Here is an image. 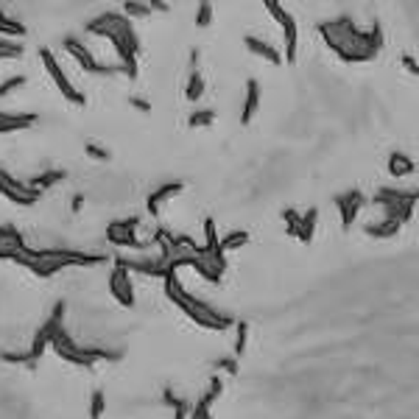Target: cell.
I'll list each match as a JSON object with an SVG mask.
<instances>
[{
	"label": "cell",
	"instance_id": "obj_8",
	"mask_svg": "<svg viewBox=\"0 0 419 419\" xmlns=\"http://www.w3.org/2000/svg\"><path fill=\"white\" fill-rule=\"evenodd\" d=\"M62 325H65V302H56V305H53V310H51V316H48V319H45V325L34 333V341H31V347H28V352H31L34 364L45 355V347H51V339H53V333H56Z\"/></svg>",
	"mask_w": 419,
	"mask_h": 419
},
{
	"label": "cell",
	"instance_id": "obj_31",
	"mask_svg": "<svg viewBox=\"0 0 419 419\" xmlns=\"http://www.w3.org/2000/svg\"><path fill=\"white\" fill-rule=\"evenodd\" d=\"M402 65H405V67H408V70H411V73H413V76L419 78V65H416V62H413L411 56H405V59H402Z\"/></svg>",
	"mask_w": 419,
	"mask_h": 419
},
{
	"label": "cell",
	"instance_id": "obj_20",
	"mask_svg": "<svg viewBox=\"0 0 419 419\" xmlns=\"http://www.w3.org/2000/svg\"><path fill=\"white\" fill-rule=\"evenodd\" d=\"M201 95H204V76L198 70H193L190 78H187V84H185V98L187 101H198Z\"/></svg>",
	"mask_w": 419,
	"mask_h": 419
},
{
	"label": "cell",
	"instance_id": "obj_14",
	"mask_svg": "<svg viewBox=\"0 0 419 419\" xmlns=\"http://www.w3.org/2000/svg\"><path fill=\"white\" fill-rule=\"evenodd\" d=\"M243 45H246V51H249V53H255V56L266 59L268 65H280V62H282V56L277 53V48H274L271 42L260 40V37H243Z\"/></svg>",
	"mask_w": 419,
	"mask_h": 419
},
{
	"label": "cell",
	"instance_id": "obj_15",
	"mask_svg": "<svg viewBox=\"0 0 419 419\" xmlns=\"http://www.w3.org/2000/svg\"><path fill=\"white\" fill-rule=\"evenodd\" d=\"M260 110V81L249 78L246 81V101H243V110H241V123H249Z\"/></svg>",
	"mask_w": 419,
	"mask_h": 419
},
{
	"label": "cell",
	"instance_id": "obj_17",
	"mask_svg": "<svg viewBox=\"0 0 419 419\" xmlns=\"http://www.w3.org/2000/svg\"><path fill=\"white\" fill-rule=\"evenodd\" d=\"M65 179H67V173H65V171L51 168V171H45V173H40V176L28 179V185H31L37 193H42V190H48V187H53V185H59V182H65Z\"/></svg>",
	"mask_w": 419,
	"mask_h": 419
},
{
	"label": "cell",
	"instance_id": "obj_4",
	"mask_svg": "<svg viewBox=\"0 0 419 419\" xmlns=\"http://www.w3.org/2000/svg\"><path fill=\"white\" fill-rule=\"evenodd\" d=\"M165 293H168V299H171V302L185 313V316H187V319H193L196 325H201V327H207V330H227V327H230V319H227V316L216 313L210 305H204L201 299L190 296V293L182 288V282H179L176 271L165 277Z\"/></svg>",
	"mask_w": 419,
	"mask_h": 419
},
{
	"label": "cell",
	"instance_id": "obj_23",
	"mask_svg": "<svg viewBox=\"0 0 419 419\" xmlns=\"http://www.w3.org/2000/svg\"><path fill=\"white\" fill-rule=\"evenodd\" d=\"M246 243H249V232L246 230H232L230 235L221 238V249L224 252H235L238 246H246Z\"/></svg>",
	"mask_w": 419,
	"mask_h": 419
},
{
	"label": "cell",
	"instance_id": "obj_27",
	"mask_svg": "<svg viewBox=\"0 0 419 419\" xmlns=\"http://www.w3.org/2000/svg\"><path fill=\"white\" fill-rule=\"evenodd\" d=\"M210 23H213V3H210V0H201L198 12H196V26H198V28H207Z\"/></svg>",
	"mask_w": 419,
	"mask_h": 419
},
{
	"label": "cell",
	"instance_id": "obj_24",
	"mask_svg": "<svg viewBox=\"0 0 419 419\" xmlns=\"http://www.w3.org/2000/svg\"><path fill=\"white\" fill-rule=\"evenodd\" d=\"M103 411H107V394L98 388V391L89 394V419H101Z\"/></svg>",
	"mask_w": 419,
	"mask_h": 419
},
{
	"label": "cell",
	"instance_id": "obj_2",
	"mask_svg": "<svg viewBox=\"0 0 419 419\" xmlns=\"http://www.w3.org/2000/svg\"><path fill=\"white\" fill-rule=\"evenodd\" d=\"M319 34L322 40L344 59V62H366L377 53L383 37L377 28L372 31H361L350 17H341V20H330V23H322L319 26Z\"/></svg>",
	"mask_w": 419,
	"mask_h": 419
},
{
	"label": "cell",
	"instance_id": "obj_30",
	"mask_svg": "<svg viewBox=\"0 0 419 419\" xmlns=\"http://www.w3.org/2000/svg\"><path fill=\"white\" fill-rule=\"evenodd\" d=\"M87 154H89V157H95V160H101V162H103V160L110 157L107 151H103V148H98L95 143H87Z\"/></svg>",
	"mask_w": 419,
	"mask_h": 419
},
{
	"label": "cell",
	"instance_id": "obj_28",
	"mask_svg": "<svg viewBox=\"0 0 419 419\" xmlns=\"http://www.w3.org/2000/svg\"><path fill=\"white\" fill-rule=\"evenodd\" d=\"M26 243H17V241H6L0 238V260H15V255L23 249Z\"/></svg>",
	"mask_w": 419,
	"mask_h": 419
},
{
	"label": "cell",
	"instance_id": "obj_25",
	"mask_svg": "<svg viewBox=\"0 0 419 419\" xmlns=\"http://www.w3.org/2000/svg\"><path fill=\"white\" fill-rule=\"evenodd\" d=\"M26 76H12V78H6V81H0V98H12L17 89H23L26 87Z\"/></svg>",
	"mask_w": 419,
	"mask_h": 419
},
{
	"label": "cell",
	"instance_id": "obj_3",
	"mask_svg": "<svg viewBox=\"0 0 419 419\" xmlns=\"http://www.w3.org/2000/svg\"><path fill=\"white\" fill-rule=\"evenodd\" d=\"M12 263L34 271L37 277H53L67 266H98V263H103V255H89V252H78V249H31V246H23Z\"/></svg>",
	"mask_w": 419,
	"mask_h": 419
},
{
	"label": "cell",
	"instance_id": "obj_11",
	"mask_svg": "<svg viewBox=\"0 0 419 419\" xmlns=\"http://www.w3.org/2000/svg\"><path fill=\"white\" fill-rule=\"evenodd\" d=\"M263 6L282 26V31H285V56L293 62V56H296V23H293V17L280 6V0H263Z\"/></svg>",
	"mask_w": 419,
	"mask_h": 419
},
{
	"label": "cell",
	"instance_id": "obj_6",
	"mask_svg": "<svg viewBox=\"0 0 419 419\" xmlns=\"http://www.w3.org/2000/svg\"><path fill=\"white\" fill-rule=\"evenodd\" d=\"M62 45H65V51L76 59V65H78L84 73H92V76H112V73L121 70L118 65H107V62L95 59V53H92L81 40H76V37H65Z\"/></svg>",
	"mask_w": 419,
	"mask_h": 419
},
{
	"label": "cell",
	"instance_id": "obj_29",
	"mask_svg": "<svg viewBox=\"0 0 419 419\" xmlns=\"http://www.w3.org/2000/svg\"><path fill=\"white\" fill-rule=\"evenodd\" d=\"M0 358H3V361H9V364H26V366H34V358H31V352H3Z\"/></svg>",
	"mask_w": 419,
	"mask_h": 419
},
{
	"label": "cell",
	"instance_id": "obj_16",
	"mask_svg": "<svg viewBox=\"0 0 419 419\" xmlns=\"http://www.w3.org/2000/svg\"><path fill=\"white\" fill-rule=\"evenodd\" d=\"M361 193L358 190H350V193H344V196H339L336 198V204H339V210H341V219H344V224L350 227L352 221H355V216H358V210H361Z\"/></svg>",
	"mask_w": 419,
	"mask_h": 419
},
{
	"label": "cell",
	"instance_id": "obj_12",
	"mask_svg": "<svg viewBox=\"0 0 419 419\" xmlns=\"http://www.w3.org/2000/svg\"><path fill=\"white\" fill-rule=\"evenodd\" d=\"M37 126L34 112H0V135H15Z\"/></svg>",
	"mask_w": 419,
	"mask_h": 419
},
{
	"label": "cell",
	"instance_id": "obj_19",
	"mask_svg": "<svg viewBox=\"0 0 419 419\" xmlns=\"http://www.w3.org/2000/svg\"><path fill=\"white\" fill-rule=\"evenodd\" d=\"M23 56V42L12 40V37H0V62H9V59H20Z\"/></svg>",
	"mask_w": 419,
	"mask_h": 419
},
{
	"label": "cell",
	"instance_id": "obj_7",
	"mask_svg": "<svg viewBox=\"0 0 419 419\" xmlns=\"http://www.w3.org/2000/svg\"><path fill=\"white\" fill-rule=\"evenodd\" d=\"M137 219H121L112 221L107 227V241L112 246H123V249H135V252H148L154 246V241H140L137 238Z\"/></svg>",
	"mask_w": 419,
	"mask_h": 419
},
{
	"label": "cell",
	"instance_id": "obj_5",
	"mask_svg": "<svg viewBox=\"0 0 419 419\" xmlns=\"http://www.w3.org/2000/svg\"><path fill=\"white\" fill-rule=\"evenodd\" d=\"M40 62H42L45 73L51 76V81L56 84V89L62 92V98H65L67 103H76V107H84V103H87L84 92L70 81V76L65 73V67L59 65V59L53 56V51H51V48H40Z\"/></svg>",
	"mask_w": 419,
	"mask_h": 419
},
{
	"label": "cell",
	"instance_id": "obj_32",
	"mask_svg": "<svg viewBox=\"0 0 419 419\" xmlns=\"http://www.w3.org/2000/svg\"><path fill=\"white\" fill-rule=\"evenodd\" d=\"M185 416H187V405L179 400V402H176V416H173V419H185Z\"/></svg>",
	"mask_w": 419,
	"mask_h": 419
},
{
	"label": "cell",
	"instance_id": "obj_13",
	"mask_svg": "<svg viewBox=\"0 0 419 419\" xmlns=\"http://www.w3.org/2000/svg\"><path fill=\"white\" fill-rule=\"evenodd\" d=\"M182 187H185L182 182H165V185H160V187L148 196V201H146L148 213H151V216H157V213H160V207H162L168 198H173L176 193H182Z\"/></svg>",
	"mask_w": 419,
	"mask_h": 419
},
{
	"label": "cell",
	"instance_id": "obj_26",
	"mask_svg": "<svg viewBox=\"0 0 419 419\" xmlns=\"http://www.w3.org/2000/svg\"><path fill=\"white\" fill-rule=\"evenodd\" d=\"M216 123V112L213 110H198V112H193L190 115V121H187V126L190 129H198V126H213Z\"/></svg>",
	"mask_w": 419,
	"mask_h": 419
},
{
	"label": "cell",
	"instance_id": "obj_1",
	"mask_svg": "<svg viewBox=\"0 0 419 419\" xmlns=\"http://www.w3.org/2000/svg\"><path fill=\"white\" fill-rule=\"evenodd\" d=\"M87 31L101 37V40H110L115 53H118V67L126 76H137V53H140V40L135 31V23L126 15L118 12H103L98 17H92L87 23Z\"/></svg>",
	"mask_w": 419,
	"mask_h": 419
},
{
	"label": "cell",
	"instance_id": "obj_22",
	"mask_svg": "<svg viewBox=\"0 0 419 419\" xmlns=\"http://www.w3.org/2000/svg\"><path fill=\"white\" fill-rule=\"evenodd\" d=\"M388 171H391L394 176H408V173H413V162H411V157H405V154H391Z\"/></svg>",
	"mask_w": 419,
	"mask_h": 419
},
{
	"label": "cell",
	"instance_id": "obj_33",
	"mask_svg": "<svg viewBox=\"0 0 419 419\" xmlns=\"http://www.w3.org/2000/svg\"><path fill=\"white\" fill-rule=\"evenodd\" d=\"M173 3H176V0H173Z\"/></svg>",
	"mask_w": 419,
	"mask_h": 419
},
{
	"label": "cell",
	"instance_id": "obj_21",
	"mask_svg": "<svg viewBox=\"0 0 419 419\" xmlns=\"http://www.w3.org/2000/svg\"><path fill=\"white\" fill-rule=\"evenodd\" d=\"M154 9H151V3H143V0H126V6H123V15L129 17V20H143V17H148Z\"/></svg>",
	"mask_w": 419,
	"mask_h": 419
},
{
	"label": "cell",
	"instance_id": "obj_9",
	"mask_svg": "<svg viewBox=\"0 0 419 419\" xmlns=\"http://www.w3.org/2000/svg\"><path fill=\"white\" fill-rule=\"evenodd\" d=\"M0 196H6V198H9V201H15V204L28 207V204H34L42 193H37L28 182H20V179H15L9 171L0 168Z\"/></svg>",
	"mask_w": 419,
	"mask_h": 419
},
{
	"label": "cell",
	"instance_id": "obj_10",
	"mask_svg": "<svg viewBox=\"0 0 419 419\" xmlns=\"http://www.w3.org/2000/svg\"><path fill=\"white\" fill-rule=\"evenodd\" d=\"M110 293L123 305V307H135V285H132V271L115 260V268L110 274Z\"/></svg>",
	"mask_w": 419,
	"mask_h": 419
},
{
	"label": "cell",
	"instance_id": "obj_18",
	"mask_svg": "<svg viewBox=\"0 0 419 419\" xmlns=\"http://www.w3.org/2000/svg\"><path fill=\"white\" fill-rule=\"evenodd\" d=\"M0 37L20 40V37H26V26H23V23H17L15 17H9L3 9H0Z\"/></svg>",
	"mask_w": 419,
	"mask_h": 419
}]
</instances>
